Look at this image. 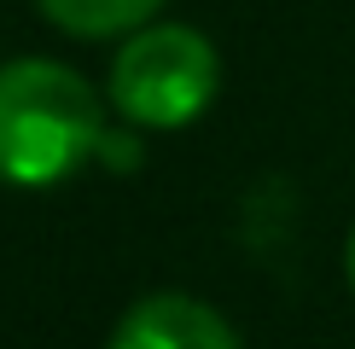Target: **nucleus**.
I'll return each mask as SVG.
<instances>
[{"mask_svg":"<svg viewBox=\"0 0 355 349\" xmlns=\"http://www.w3.org/2000/svg\"><path fill=\"white\" fill-rule=\"evenodd\" d=\"M105 145L99 99L58 58L0 64V181L53 186Z\"/></svg>","mask_w":355,"mask_h":349,"instance_id":"obj_1","label":"nucleus"},{"mask_svg":"<svg viewBox=\"0 0 355 349\" xmlns=\"http://www.w3.org/2000/svg\"><path fill=\"white\" fill-rule=\"evenodd\" d=\"M221 87L216 47L187 24H146L111 58V105L140 128H187Z\"/></svg>","mask_w":355,"mask_h":349,"instance_id":"obj_2","label":"nucleus"},{"mask_svg":"<svg viewBox=\"0 0 355 349\" xmlns=\"http://www.w3.org/2000/svg\"><path fill=\"white\" fill-rule=\"evenodd\" d=\"M111 349H245V343L210 303L181 297V291H157L116 320Z\"/></svg>","mask_w":355,"mask_h":349,"instance_id":"obj_3","label":"nucleus"},{"mask_svg":"<svg viewBox=\"0 0 355 349\" xmlns=\"http://www.w3.org/2000/svg\"><path fill=\"white\" fill-rule=\"evenodd\" d=\"M47 12V24H58L76 41H105V35H135L152 24V12L164 0H35Z\"/></svg>","mask_w":355,"mask_h":349,"instance_id":"obj_4","label":"nucleus"},{"mask_svg":"<svg viewBox=\"0 0 355 349\" xmlns=\"http://www.w3.org/2000/svg\"><path fill=\"white\" fill-rule=\"evenodd\" d=\"M349 285H355V233H349Z\"/></svg>","mask_w":355,"mask_h":349,"instance_id":"obj_5","label":"nucleus"}]
</instances>
